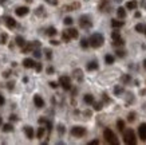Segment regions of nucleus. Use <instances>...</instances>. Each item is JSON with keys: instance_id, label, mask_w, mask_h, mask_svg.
<instances>
[{"instance_id": "1", "label": "nucleus", "mask_w": 146, "mask_h": 145, "mask_svg": "<svg viewBox=\"0 0 146 145\" xmlns=\"http://www.w3.org/2000/svg\"><path fill=\"white\" fill-rule=\"evenodd\" d=\"M123 141L127 145H134L137 144V138H135V133L133 129H126L123 130Z\"/></svg>"}, {"instance_id": "2", "label": "nucleus", "mask_w": 146, "mask_h": 145, "mask_svg": "<svg viewBox=\"0 0 146 145\" xmlns=\"http://www.w3.org/2000/svg\"><path fill=\"white\" fill-rule=\"evenodd\" d=\"M90 46L94 48H98L101 47L102 44H103V42H105V38H103V35L102 34H93V35L90 36Z\"/></svg>"}, {"instance_id": "3", "label": "nucleus", "mask_w": 146, "mask_h": 145, "mask_svg": "<svg viewBox=\"0 0 146 145\" xmlns=\"http://www.w3.org/2000/svg\"><path fill=\"white\" fill-rule=\"evenodd\" d=\"M103 137H105V140H106L109 144H113V145L119 144V141L117 140V136L114 134V132H113L111 129H105V132H103Z\"/></svg>"}, {"instance_id": "4", "label": "nucleus", "mask_w": 146, "mask_h": 145, "mask_svg": "<svg viewBox=\"0 0 146 145\" xmlns=\"http://www.w3.org/2000/svg\"><path fill=\"white\" fill-rule=\"evenodd\" d=\"M79 26L82 27V28H90V27L93 26V23H91V20H90V18L87 16V15H83V16H80L79 18Z\"/></svg>"}, {"instance_id": "5", "label": "nucleus", "mask_w": 146, "mask_h": 145, "mask_svg": "<svg viewBox=\"0 0 146 145\" xmlns=\"http://www.w3.org/2000/svg\"><path fill=\"white\" fill-rule=\"evenodd\" d=\"M71 134L74 137H83L86 134V129L83 126H74L71 129Z\"/></svg>"}, {"instance_id": "6", "label": "nucleus", "mask_w": 146, "mask_h": 145, "mask_svg": "<svg viewBox=\"0 0 146 145\" xmlns=\"http://www.w3.org/2000/svg\"><path fill=\"white\" fill-rule=\"evenodd\" d=\"M59 84L62 85V88L64 89V90H70L71 89V79L68 78L67 75H63V77L59 78Z\"/></svg>"}, {"instance_id": "7", "label": "nucleus", "mask_w": 146, "mask_h": 145, "mask_svg": "<svg viewBox=\"0 0 146 145\" xmlns=\"http://www.w3.org/2000/svg\"><path fill=\"white\" fill-rule=\"evenodd\" d=\"M138 136L142 141H146V124H141L138 126Z\"/></svg>"}, {"instance_id": "8", "label": "nucleus", "mask_w": 146, "mask_h": 145, "mask_svg": "<svg viewBox=\"0 0 146 145\" xmlns=\"http://www.w3.org/2000/svg\"><path fill=\"white\" fill-rule=\"evenodd\" d=\"M15 12H16L18 16L23 18V16H26L27 13L30 12V9H28V7H18V8L15 9Z\"/></svg>"}, {"instance_id": "9", "label": "nucleus", "mask_w": 146, "mask_h": 145, "mask_svg": "<svg viewBox=\"0 0 146 145\" xmlns=\"http://www.w3.org/2000/svg\"><path fill=\"white\" fill-rule=\"evenodd\" d=\"M34 104H35V106L36 108H43L44 106V101H43V98L40 96H34Z\"/></svg>"}, {"instance_id": "10", "label": "nucleus", "mask_w": 146, "mask_h": 145, "mask_svg": "<svg viewBox=\"0 0 146 145\" xmlns=\"http://www.w3.org/2000/svg\"><path fill=\"white\" fill-rule=\"evenodd\" d=\"M35 62H34V59H31V58H26L24 61H23V66L26 67V69H32V67H35Z\"/></svg>"}, {"instance_id": "11", "label": "nucleus", "mask_w": 146, "mask_h": 145, "mask_svg": "<svg viewBox=\"0 0 146 145\" xmlns=\"http://www.w3.org/2000/svg\"><path fill=\"white\" fill-rule=\"evenodd\" d=\"M24 133H26V136L28 140H32V138H34V128L26 126L24 128Z\"/></svg>"}, {"instance_id": "12", "label": "nucleus", "mask_w": 146, "mask_h": 145, "mask_svg": "<svg viewBox=\"0 0 146 145\" xmlns=\"http://www.w3.org/2000/svg\"><path fill=\"white\" fill-rule=\"evenodd\" d=\"M5 24H7L8 28H13V27H16V20L13 18H11V16H8V18L5 19Z\"/></svg>"}, {"instance_id": "13", "label": "nucleus", "mask_w": 146, "mask_h": 145, "mask_svg": "<svg viewBox=\"0 0 146 145\" xmlns=\"http://www.w3.org/2000/svg\"><path fill=\"white\" fill-rule=\"evenodd\" d=\"M125 23L122 22V20H115V19H113L111 20V27L113 28H121V27H123Z\"/></svg>"}, {"instance_id": "14", "label": "nucleus", "mask_w": 146, "mask_h": 145, "mask_svg": "<svg viewBox=\"0 0 146 145\" xmlns=\"http://www.w3.org/2000/svg\"><path fill=\"white\" fill-rule=\"evenodd\" d=\"M15 42H16V44H18L19 47H24V46L27 44V43H26V40H24V38H23V36H20V35L16 36Z\"/></svg>"}, {"instance_id": "15", "label": "nucleus", "mask_w": 146, "mask_h": 145, "mask_svg": "<svg viewBox=\"0 0 146 145\" xmlns=\"http://www.w3.org/2000/svg\"><path fill=\"white\" fill-rule=\"evenodd\" d=\"M117 15H118L119 19H125L126 18V9H125L123 7H119V8L117 9Z\"/></svg>"}, {"instance_id": "16", "label": "nucleus", "mask_w": 146, "mask_h": 145, "mask_svg": "<svg viewBox=\"0 0 146 145\" xmlns=\"http://www.w3.org/2000/svg\"><path fill=\"white\" fill-rule=\"evenodd\" d=\"M138 7V3L135 0H131V1H127L126 3V8L127 9H135Z\"/></svg>"}, {"instance_id": "17", "label": "nucleus", "mask_w": 146, "mask_h": 145, "mask_svg": "<svg viewBox=\"0 0 146 145\" xmlns=\"http://www.w3.org/2000/svg\"><path fill=\"white\" fill-rule=\"evenodd\" d=\"M83 100H84V102H86L87 105H91V104H94V96H91V94H86Z\"/></svg>"}, {"instance_id": "18", "label": "nucleus", "mask_w": 146, "mask_h": 145, "mask_svg": "<svg viewBox=\"0 0 146 145\" xmlns=\"http://www.w3.org/2000/svg\"><path fill=\"white\" fill-rule=\"evenodd\" d=\"M71 39H72V38H71L70 34L67 32V30H66V31H63V34H62V40H63V42H66V43H68V42H70Z\"/></svg>"}, {"instance_id": "19", "label": "nucleus", "mask_w": 146, "mask_h": 145, "mask_svg": "<svg viewBox=\"0 0 146 145\" xmlns=\"http://www.w3.org/2000/svg\"><path fill=\"white\" fill-rule=\"evenodd\" d=\"M107 7H109V1L107 0H103L99 3V11H107Z\"/></svg>"}, {"instance_id": "20", "label": "nucleus", "mask_w": 146, "mask_h": 145, "mask_svg": "<svg viewBox=\"0 0 146 145\" xmlns=\"http://www.w3.org/2000/svg\"><path fill=\"white\" fill-rule=\"evenodd\" d=\"M80 7V3H72L71 5H67V7H64V9H67V11H74V9L79 8Z\"/></svg>"}, {"instance_id": "21", "label": "nucleus", "mask_w": 146, "mask_h": 145, "mask_svg": "<svg viewBox=\"0 0 146 145\" xmlns=\"http://www.w3.org/2000/svg\"><path fill=\"white\" fill-rule=\"evenodd\" d=\"M97 69H98V63H97V62H90V63H87V70H89V71L97 70Z\"/></svg>"}, {"instance_id": "22", "label": "nucleus", "mask_w": 146, "mask_h": 145, "mask_svg": "<svg viewBox=\"0 0 146 145\" xmlns=\"http://www.w3.org/2000/svg\"><path fill=\"white\" fill-rule=\"evenodd\" d=\"M117 128H118V130H119V132H123L125 130V121L118 120V121H117Z\"/></svg>"}, {"instance_id": "23", "label": "nucleus", "mask_w": 146, "mask_h": 145, "mask_svg": "<svg viewBox=\"0 0 146 145\" xmlns=\"http://www.w3.org/2000/svg\"><path fill=\"white\" fill-rule=\"evenodd\" d=\"M46 34L50 36H54V35H56V28L55 27H48L47 28V31H46Z\"/></svg>"}, {"instance_id": "24", "label": "nucleus", "mask_w": 146, "mask_h": 145, "mask_svg": "<svg viewBox=\"0 0 146 145\" xmlns=\"http://www.w3.org/2000/svg\"><path fill=\"white\" fill-rule=\"evenodd\" d=\"M105 62H106L107 65H113L114 63V57L110 55V54H107L106 57H105Z\"/></svg>"}, {"instance_id": "25", "label": "nucleus", "mask_w": 146, "mask_h": 145, "mask_svg": "<svg viewBox=\"0 0 146 145\" xmlns=\"http://www.w3.org/2000/svg\"><path fill=\"white\" fill-rule=\"evenodd\" d=\"M67 32L70 34L71 38H78V31H76L75 28H68V30H67Z\"/></svg>"}, {"instance_id": "26", "label": "nucleus", "mask_w": 146, "mask_h": 145, "mask_svg": "<svg viewBox=\"0 0 146 145\" xmlns=\"http://www.w3.org/2000/svg\"><path fill=\"white\" fill-rule=\"evenodd\" d=\"M135 31H137V32H139V34L145 32V26H143L142 23H138L137 26H135Z\"/></svg>"}, {"instance_id": "27", "label": "nucleus", "mask_w": 146, "mask_h": 145, "mask_svg": "<svg viewBox=\"0 0 146 145\" xmlns=\"http://www.w3.org/2000/svg\"><path fill=\"white\" fill-rule=\"evenodd\" d=\"M44 133H46V129L42 126V128H39V129H38V134H36V136H38V138H43Z\"/></svg>"}, {"instance_id": "28", "label": "nucleus", "mask_w": 146, "mask_h": 145, "mask_svg": "<svg viewBox=\"0 0 146 145\" xmlns=\"http://www.w3.org/2000/svg\"><path fill=\"white\" fill-rule=\"evenodd\" d=\"M80 46H82V48H87L90 46V40H87V39H82L80 40Z\"/></svg>"}, {"instance_id": "29", "label": "nucleus", "mask_w": 146, "mask_h": 145, "mask_svg": "<svg viewBox=\"0 0 146 145\" xmlns=\"http://www.w3.org/2000/svg\"><path fill=\"white\" fill-rule=\"evenodd\" d=\"M74 75H75V78L78 79V81H82V79H83V75H82V71L80 70H75L74 71Z\"/></svg>"}, {"instance_id": "30", "label": "nucleus", "mask_w": 146, "mask_h": 145, "mask_svg": "<svg viewBox=\"0 0 146 145\" xmlns=\"http://www.w3.org/2000/svg\"><path fill=\"white\" fill-rule=\"evenodd\" d=\"M111 38H113V40H115V39H119L121 38V34H119V31H113L111 32Z\"/></svg>"}, {"instance_id": "31", "label": "nucleus", "mask_w": 146, "mask_h": 145, "mask_svg": "<svg viewBox=\"0 0 146 145\" xmlns=\"http://www.w3.org/2000/svg\"><path fill=\"white\" fill-rule=\"evenodd\" d=\"M3 130H4V132H12L13 126L11 125V124H5L4 126H3Z\"/></svg>"}, {"instance_id": "32", "label": "nucleus", "mask_w": 146, "mask_h": 145, "mask_svg": "<svg viewBox=\"0 0 146 145\" xmlns=\"http://www.w3.org/2000/svg\"><path fill=\"white\" fill-rule=\"evenodd\" d=\"M113 44H114V46H123L125 42H123L122 38H119V39H115L114 42H113Z\"/></svg>"}, {"instance_id": "33", "label": "nucleus", "mask_w": 146, "mask_h": 145, "mask_svg": "<svg viewBox=\"0 0 146 145\" xmlns=\"http://www.w3.org/2000/svg\"><path fill=\"white\" fill-rule=\"evenodd\" d=\"M72 22H74V20H72V18H70V16L64 18V20H63V23H64L66 26H71V24H72Z\"/></svg>"}, {"instance_id": "34", "label": "nucleus", "mask_w": 146, "mask_h": 145, "mask_svg": "<svg viewBox=\"0 0 146 145\" xmlns=\"http://www.w3.org/2000/svg\"><path fill=\"white\" fill-rule=\"evenodd\" d=\"M122 92H123V88H122V86H115V89H114L115 96H119Z\"/></svg>"}, {"instance_id": "35", "label": "nucleus", "mask_w": 146, "mask_h": 145, "mask_svg": "<svg viewBox=\"0 0 146 145\" xmlns=\"http://www.w3.org/2000/svg\"><path fill=\"white\" fill-rule=\"evenodd\" d=\"M44 53H46V58H47V59H51V58H52V51H51L50 48H46Z\"/></svg>"}, {"instance_id": "36", "label": "nucleus", "mask_w": 146, "mask_h": 145, "mask_svg": "<svg viewBox=\"0 0 146 145\" xmlns=\"http://www.w3.org/2000/svg\"><path fill=\"white\" fill-rule=\"evenodd\" d=\"M0 43L1 44L7 43V34H1V35H0Z\"/></svg>"}, {"instance_id": "37", "label": "nucleus", "mask_w": 146, "mask_h": 145, "mask_svg": "<svg viewBox=\"0 0 146 145\" xmlns=\"http://www.w3.org/2000/svg\"><path fill=\"white\" fill-rule=\"evenodd\" d=\"M127 120L130 121V122H133L134 120H135V113L134 112H131V113H129V116H127Z\"/></svg>"}, {"instance_id": "38", "label": "nucleus", "mask_w": 146, "mask_h": 145, "mask_svg": "<svg viewBox=\"0 0 146 145\" xmlns=\"http://www.w3.org/2000/svg\"><path fill=\"white\" fill-rule=\"evenodd\" d=\"M93 105H94V109L97 110V112H98V110H101V109H102V102H94Z\"/></svg>"}, {"instance_id": "39", "label": "nucleus", "mask_w": 146, "mask_h": 145, "mask_svg": "<svg viewBox=\"0 0 146 145\" xmlns=\"http://www.w3.org/2000/svg\"><path fill=\"white\" fill-rule=\"evenodd\" d=\"M126 54H125V51H122V50H117V57L119 58H123Z\"/></svg>"}, {"instance_id": "40", "label": "nucleus", "mask_w": 146, "mask_h": 145, "mask_svg": "<svg viewBox=\"0 0 146 145\" xmlns=\"http://www.w3.org/2000/svg\"><path fill=\"white\" fill-rule=\"evenodd\" d=\"M32 53H34V57H35V58H40V57H42V54H40L39 50H34Z\"/></svg>"}, {"instance_id": "41", "label": "nucleus", "mask_w": 146, "mask_h": 145, "mask_svg": "<svg viewBox=\"0 0 146 145\" xmlns=\"http://www.w3.org/2000/svg\"><path fill=\"white\" fill-rule=\"evenodd\" d=\"M35 69H36V71H38V73H40V71H42V69H43V67H42V63H36Z\"/></svg>"}, {"instance_id": "42", "label": "nucleus", "mask_w": 146, "mask_h": 145, "mask_svg": "<svg viewBox=\"0 0 146 145\" xmlns=\"http://www.w3.org/2000/svg\"><path fill=\"white\" fill-rule=\"evenodd\" d=\"M48 4H51V5H56L58 4V0H46Z\"/></svg>"}, {"instance_id": "43", "label": "nucleus", "mask_w": 146, "mask_h": 145, "mask_svg": "<svg viewBox=\"0 0 146 145\" xmlns=\"http://www.w3.org/2000/svg\"><path fill=\"white\" fill-rule=\"evenodd\" d=\"M130 75H123V77H122V81H123V82H129V81H130Z\"/></svg>"}, {"instance_id": "44", "label": "nucleus", "mask_w": 146, "mask_h": 145, "mask_svg": "<svg viewBox=\"0 0 146 145\" xmlns=\"http://www.w3.org/2000/svg\"><path fill=\"white\" fill-rule=\"evenodd\" d=\"M4 102H5V100H4V97L0 94V106H3L4 105Z\"/></svg>"}, {"instance_id": "45", "label": "nucleus", "mask_w": 146, "mask_h": 145, "mask_svg": "<svg viewBox=\"0 0 146 145\" xmlns=\"http://www.w3.org/2000/svg\"><path fill=\"white\" fill-rule=\"evenodd\" d=\"M98 144H99V141L98 140H93V141H90L89 142V145H98Z\"/></svg>"}, {"instance_id": "46", "label": "nucleus", "mask_w": 146, "mask_h": 145, "mask_svg": "<svg viewBox=\"0 0 146 145\" xmlns=\"http://www.w3.org/2000/svg\"><path fill=\"white\" fill-rule=\"evenodd\" d=\"M50 43L52 44V46H58V44H59V42H58V40H55V39H52V40H50Z\"/></svg>"}, {"instance_id": "47", "label": "nucleus", "mask_w": 146, "mask_h": 145, "mask_svg": "<svg viewBox=\"0 0 146 145\" xmlns=\"http://www.w3.org/2000/svg\"><path fill=\"white\" fill-rule=\"evenodd\" d=\"M50 86H51L52 89H56L58 88V84H56V82H50Z\"/></svg>"}, {"instance_id": "48", "label": "nucleus", "mask_w": 146, "mask_h": 145, "mask_svg": "<svg viewBox=\"0 0 146 145\" xmlns=\"http://www.w3.org/2000/svg\"><path fill=\"white\" fill-rule=\"evenodd\" d=\"M7 85H8V89H9V90H12V89H13V82H8Z\"/></svg>"}, {"instance_id": "49", "label": "nucleus", "mask_w": 146, "mask_h": 145, "mask_svg": "<svg viewBox=\"0 0 146 145\" xmlns=\"http://www.w3.org/2000/svg\"><path fill=\"white\" fill-rule=\"evenodd\" d=\"M47 73H48V74H52V73H54V69H52V67H48V69H47Z\"/></svg>"}, {"instance_id": "50", "label": "nucleus", "mask_w": 146, "mask_h": 145, "mask_svg": "<svg viewBox=\"0 0 146 145\" xmlns=\"http://www.w3.org/2000/svg\"><path fill=\"white\" fill-rule=\"evenodd\" d=\"M9 120H11V121H12V120H13V121H16V120H18V118H16V116H9Z\"/></svg>"}, {"instance_id": "51", "label": "nucleus", "mask_w": 146, "mask_h": 145, "mask_svg": "<svg viewBox=\"0 0 146 145\" xmlns=\"http://www.w3.org/2000/svg\"><path fill=\"white\" fill-rule=\"evenodd\" d=\"M4 77H5V78H7V77H9V71H5V73H4Z\"/></svg>"}, {"instance_id": "52", "label": "nucleus", "mask_w": 146, "mask_h": 145, "mask_svg": "<svg viewBox=\"0 0 146 145\" xmlns=\"http://www.w3.org/2000/svg\"><path fill=\"white\" fill-rule=\"evenodd\" d=\"M143 67H145V69H146V59H145V61H143Z\"/></svg>"}, {"instance_id": "53", "label": "nucleus", "mask_w": 146, "mask_h": 145, "mask_svg": "<svg viewBox=\"0 0 146 145\" xmlns=\"http://www.w3.org/2000/svg\"><path fill=\"white\" fill-rule=\"evenodd\" d=\"M5 0H0V4H1V3H4Z\"/></svg>"}, {"instance_id": "54", "label": "nucleus", "mask_w": 146, "mask_h": 145, "mask_svg": "<svg viewBox=\"0 0 146 145\" xmlns=\"http://www.w3.org/2000/svg\"><path fill=\"white\" fill-rule=\"evenodd\" d=\"M1 122H3V121H1V117H0V126H1Z\"/></svg>"}, {"instance_id": "55", "label": "nucleus", "mask_w": 146, "mask_h": 145, "mask_svg": "<svg viewBox=\"0 0 146 145\" xmlns=\"http://www.w3.org/2000/svg\"><path fill=\"white\" fill-rule=\"evenodd\" d=\"M145 35H146V27H145Z\"/></svg>"}, {"instance_id": "56", "label": "nucleus", "mask_w": 146, "mask_h": 145, "mask_svg": "<svg viewBox=\"0 0 146 145\" xmlns=\"http://www.w3.org/2000/svg\"><path fill=\"white\" fill-rule=\"evenodd\" d=\"M117 1H121V0H117Z\"/></svg>"}]
</instances>
